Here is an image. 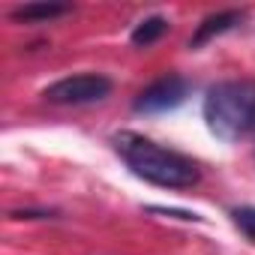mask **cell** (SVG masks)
<instances>
[{
	"label": "cell",
	"instance_id": "cell-1",
	"mask_svg": "<svg viewBox=\"0 0 255 255\" xmlns=\"http://www.w3.org/2000/svg\"><path fill=\"white\" fill-rule=\"evenodd\" d=\"M111 141H114V150L120 153V159L132 168V174L153 183V186L189 189L201 180L198 165L189 156H183L165 144H156V141L135 135V132H117Z\"/></svg>",
	"mask_w": 255,
	"mask_h": 255
},
{
	"label": "cell",
	"instance_id": "cell-2",
	"mask_svg": "<svg viewBox=\"0 0 255 255\" xmlns=\"http://www.w3.org/2000/svg\"><path fill=\"white\" fill-rule=\"evenodd\" d=\"M201 114L210 135L225 144L255 135V78H228L210 84Z\"/></svg>",
	"mask_w": 255,
	"mask_h": 255
},
{
	"label": "cell",
	"instance_id": "cell-3",
	"mask_svg": "<svg viewBox=\"0 0 255 255\" xmlns=\"http://www.w3.org/2000/svg\"><path fill=\"white\" fill-rule=\"evenodd\" d=\"M111 93V78L102 72H81V75H66L42 90V96L54 105H90L99 102Z\"/></svg>",
	"mask_w": 255,
	"mask_h": 255
},
{
	"label": "cell",
	"instance_id": "cell-4",
	"mask_svg": "<svg viewBox=\"0 0 255 255\" xmlns=\"http://www.w3.org/2000/svg\"><path fill=\"white\" fill-rule=\"evenodd\" d=\"M189 93H192V84H189L183 75H162V78H156L153 84H147V87L135 96L132 108H135L138 114L171 111V108L183 105Z\"/></svg>",
	"mask_w": 255,
	"mask_h": 255
},
{
	"label": "cell",
	"instance_id": "cell-5",
	"mask_svg": "<svg viewBox=\"0 0 255 255\" xmlns=\"http://www.w3.org/2000/svg\"><path fill=\"white\" fill-rule=\"evenodd\" d=\"M240 21H243V12H240V9H222V12L207 15V18L195 27V33L189 36V48H192V51L204 48L210 39H216V36L228 33V30H231V27H237Z\"/></svg>",
	"mask_w": 255,
	"mask_h": 255
},
{
	"label": "cell",
	"instance_id": "cell-6",
	"mask_svg": "<svg viewBox=\"0 0 255 255\" xmlns=\"http://www.w3.org/2000/svg\"><path fill=\"white\" fill-rule=\"evenodd\" d=\"M72 12L69 3H54V0H48V3H24V6H15L9 12L12 21H21V24H36V21H51V18H60Z\"/></svg>",
	"mask_w": 255,
	"mask_h": 255
},
{
	"label": "cell",
	"instance_id": "cell-7",
	"mask_svg": "<svg viewBox=\"0 0 255 255\" xmlns=\"http://www.w3.org/2000/svg\"><path fill=\"white\" fill-rule=\"evenodd\" d=\"M168 33V18H162V15H150V18H144L135 30H132V45H138V48H147V45H153V42H159L162 36Z\"/></svg>",
	"mask_w": 255,
	"mask_h": 255
},
{
	"label": "cell",
	"instance_id": "cell-8",
	"mask_svg": "<svg viewBox=\"0 0 255 255\" xmlns=\"http://www.w3.org/2000/svg\"><path fill=\"white\" fill-rule=\"evenodd\" d=\"M231 219L249 240H255V207H234Z\"/></svg>",
	"mask_w": 255,
	"mask_h": 255
},
{
	"label": "cell",
	"instance_id": "cell-9",
	"mask_svg": "<svg viewBox=\"0 0 255 255\" xmlns=\"http://www.w3.org/2000/svg\"><path fill=\"white\" fill-rule=\"evenodd\" d=\"M12 219H54V210H9Z\"/></svg>",
	"mask_w": 255,
	"mask_h": 255
},
{
	"label": "cell",
	"instance_id": "cell-10",
	"mask_svg": "<svg viewBox=\"0 0 255 255\" xmlns=\"http://www.w3.org/2000/svg\"><path fill=\"white\" fill-rule=\"evenodd\" d=\"M150 213H162V216H177V219H201L198 213H186V210H168V207H150Z\"/></svg>",
	"mask_w": 255,
	"mask_h": 255
}]
</instances>
